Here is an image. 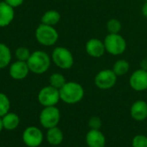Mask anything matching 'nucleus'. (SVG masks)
<instances>
[{
	"label": "nucleus",
	"instance_id": "nucleus-1",
	"mask_svg": "<svg viewBox=\"0 0 147 147\" xmlns=\"http://www.w3.org/2000/svg\"><path fill=\"white\" fill-rule=\"evenodd\" d=\"M60 100L67 104H75L82 101L84 96V90L83 86L77 82H66L65 85L59 89Z\"/></svg>",
	"mask_w": 147,
	"mask_h": 147
},
{
	"label": "nucleus",
	"instance_id": "nucleus-2",
	"mask_svg": "<svg viewBox=\"0 0 147 147\" xmlns=\"http://www.w3.org/2000/svg\"><path fill=\"white\" fill-rule=\"evenodd\" d=\"M29 71L34 74H43L51 65V58L44 51L37 50L31 53L27 61Z\"/></svg>",
	"mask_w": 147,
	"mask_h": 147
},
{
	"label": "nucleus",
	"instance_id": "nucleus-3",
	"mask_svg": "<svg viewBox=\"0 0 147 147\" xmlns=\"http://www.w3.org/2000/svg\"><path fill=\"white\" fill-rule=\"evenodd\" d=\"M35 38L40 45L51 47L57 43L59 33L54 27L40 23L35 30Z\"/></svg>",
	"mask_w": 147,
	"mask_h": 147
},
{
	"label": "nucleus",
	"instance_id": "nucleus-4",
	"mask_svg": "<svg viewBox=\"0 0 147 147\" xmlns=\"http://www.w3.org/2000/svg\"><path fill=\"white\" fill-rule=\"evenodd\" d=\"M51 59L56 66L63 70L71 69L74 64V58L71 52L65 47H55L52 52Z\"/></svg>",
	"mask_w": 147,
	"mask_h": 147
},
{
	"label": "nucleus",
	"instance_id": "nucleus-5",
	"mask_svg": "<svg viewBox=\"0 0 147 147\" xmlns=\"http://www.w3.org/2000/svg\"><path fill=\"white\" fill-rule=\"evenodd\" d=\"M103 42L106 52L111 55H121L127 49V41L120 34H109Z\"/></svg>",
	"mask_w": 147,
	"mask_h": 147
},
{
	"label": "nucleus",
	"instance_id": "nucleus-6",
	"mask_svg": "<svg viewBox=\"0 0 147 147\" xmlns=\"http://www.w3.org/2000/svg\"><path fill=\"white\" fill-rule=\"evenodd\" d=\"M39 119L40 125L46 129L57 127L60 121V111L55 106L44 107L40 111Z\"/></svg>",
	"mask_w": 147,
	"mask_h": 147
},
{
	"label": "nucleus",
	"instance_id": "nucleus-7",
	"mask_svg": "<svg viewBox=\"0 0 147 147\" xmlns=\"http://www.w3.org/2000/svg\"><path fill=\"white\" fill-rule=\"evenodd\" d=\"M38 102L43 107L55 106L60 100L59 90L48 85L43 87L38 93Z\"/></svg>",
	"mask_w": 147,
	"mask_h": 147
},
{
	"label": "nucleus",
	"instance_id": "nucleus-8",
	"mask_svg": "<svg viewBox=\"0 0 147 147\" xmlns=\"http://www.w3.org/2000/svg\"><path fill=\"white\" fill-rule=\"evenodd\" d=\"M117 81V76L110 69L100 71L95 77V84L100 90H109L113 88Z\"/></svg>",
	"mask_w": 147,
	"mask_h": 147
},
{
	"label": "nucleus",
	"instance_id": "nucleus-9",
	"mask_svg": "<svg viewBox=\"0 0 147 147\" xmlns=\"http://www.w3.org/2000/svg\"><path fill=\"white\" fill-rule=\"evenodd\" d=\"M42 131L34 126L27 127L22 133V141L28 147H39L43 142Z\"/></svg>",
	"mask_w": 147,
	"mask_h": 147
},
{
	"label": "nucleus",
	"instance_id": "nucleus-10",
	"mask_svg": "<svg viewBox=\"0 0 147 147\" xmlns=\"http://www.w3.org/2000/svg\"><path fill=\"white\" fill-rule=\"evenodd\" d=\"M129 84L135 91H144L147 90V71L138 69L132 73L129 78Z\"/></svg>",
	"mask_w": 147,
	"mask_h": 147
},
{
	"label": "nucleus",
	"instance_id": "nucleus-11",
	"mask_svg": "<svg viewBox=\"0 0 147 147\" xmlns=\"http://www.w3.org/2000/svg\"><path fill=\"white\" fill-rule=\"evenodd\" d=\"M29 72L28 65L25 61L16 60L11 63L9 68V74L10 78L15 80H22L26 78Z\"/></svg>",
	"mask_w": 147,
	"mask_h": 147
},
{
	"label": "nucleus",
	"instance_id": "nucleus-12",
	"mask_svg": "<svg viewBox=\"0 0 147 147\" xmlns=\"http://www.w3.org/2000/svg\"><path fill=\"white\" fill-rule=\"evenodd\" d=\"M85 51L92 58H101L106 52L104 42L97 38H91L85 44Z\"/></svg>",
	"mask_w": 147,
	"mask_h": 147
},
{
	"label": "nucleus",
	"instance_id": "nucleus-13",
	"mask_svg": "<svg viewBox=\"0 0 147 147\" xmlns=\"http://www.w3.org/2000/svg\"><path fill=\"white\" fill-rule=\"evenodd\" d=\"M85 142L89 147H105L106 138L101 130L90 129L85 136Z\"/></svg>",
	"mask_w": 147,
	"mask_h": 147
},
{
	"label": "nucleus",
	"instance_id": "nucleus-14",
	"mask_svg": "<svg viewBox=\"0 0 147 147\" xmlns=\"http://www.w3.org/2000/svg\"><path fill=\"white\" fill-rule=\"evenodd\" d=\"M130 115L136 121H143L147 118V102L143 100H138L133 103Z\"/></svg>",
	"mask_w": 147,
	"mask_h": 147
},
{
	"label": "nucleus",
	"instance_id": "nucleus-15",
	"mask_svg": "<svg viewBox=\"0 0 147 147\" xmlns=\"http://www.w3.org/2000/svg\"><path fill=\"white\" fill-rule=\"evenodd\" d=\"M14 8L7 4L4 1L0 2V28L9 26L14 20Z\"/></svg>",
	"mask_w": 147,
	"mask_h": 147
},
{
	"label": "nucleus",
	"instance_id": "nucleus-16",
	"mask_svg": "<svg viewBox=\"0 0 147 147\" xmlns=\"http://www.w3.org/2000/svg\"><path fill=\"white\" fill-rule=\"evenodd\" d=\"M3 129L8 131L15 130L20 125V117L13 112H9L2 117Z\"/></svg>",
	"mask_w": 147,
	"mask_h": 147
},
{
	"label": "nucleus",
	"instance_id": "nucleus-17",
	"mask_svg": "<svg viewBox=\"0 0 147 147\" xmlns=\"http://www.w3.org/2000/svg\"><path fill=\"white\" fill-rule=\"evenodd\" d=\"M64 134L60 128L54 127L47 129V140L52 146H59L63 142Z\"/></svg>",
	"mask_w": 147,
	"mask_h": 147
},
{
	"label": "nucleus",
	"instance_id": "nucleus-18",
	"mask_svg": "<svg viewBox=\"0 0 147 147\" xmlns=\"http://www.w3.org/2000/svg\"><path fill=\"white\" fill-rule=\"evenodd\" d=\"M60 19H61V16L59 11L54 9H50L46 11L41 16V23L54 27L56 24L59 22Z\"/></svg>",
	"mask_w": 147,
	"mask_h": 147
},
{
	"label": "nucleus",
	"instance_id": "nucleus-19",
	"mask_svg": "<svg viewBox=\"0 0 147 147\" xmlns=\"http://www.w3.org/2000/svg\"><path fill=\"white\" fill-rule=\"evenodd\" d=\"M11 51L8 46L0 42V70L6 68L11 62Z\"/></svg>",
	"mask_w": 147,
	"mask_h": 147
},
{
	"label": "nucleus",
	"instance_id": "nucleus-20",
	"mask_svg": "<svg viewBox=\"0 0 147 147\" xmlns=\"http://www.w3.org/2000/svg\"><path fill=\"white\" fill-rule=\"evenodd\" d=\"M130 69V65L126 59H119L113 65V71L116 74L117 77L124 76L128 72Z\"/></svg>",
	"mask_w": 147,
	"mask_h": 147
},
{
	"label": "nucleus",
	"instance_id": "nucleus-21",
	"mask_svg": "<svg viewBox=\"0 0 147 147\" xmlns=\"http://www.w3.org/2000/svg\"><path fill=\"white\" fill-rule=\"evenodd\" d=\"M66 83V80H65V78L64 77L63 74L61 73H59V72H55V73H53L50 78H49V84L51 86L59 90L61 89L65 84Z\"/></svg>",
	"mask_w": 147,
	"mask_h": 147
},
{
	"label": "nucleus",
	"instance_id": "nucleus-22",
	"mask_svg": "<svg viewBox=\"0 0 147 147\" xmlns=\"http://www.w3.org/2000/svg\"><path fill=\"white\" fill-rule=\"evenodd\" d=\"M10 102L9 97L4 94L0 92V117L2 118L7 113L9 112Z\"/></svg>",
	"mask_w": 147,
	"mask_h": 147
},
{
	"label": "nucleus",
	"instance_id": "nucleus-23",
	"mask_svg": "<svg viewBox=\"0 0 147 147\" xmlns=\"http://www.w3.org/2000/svg\"><path fill=\"white\" fill-rule=\"evenodd\" d=\"M106 27L109 34H119L121 29V23L118 19L111 18L108 21Z\"/></svg>",
	"mask_w": 147,
	"mask_h": 147
},
{
	"label": "nucleus",
	"instance_id": "nucleus-24",
	"mask_svg": "<svg viewBox=\"0 0 147 147\" xmlns=\"http://www.w3.org/2000/svg\"><path fill=\"white\" fill-rule=\"evenodd\" d=\"M30 54H31V53H30L29 49L25 47H19L16 48V50L15 52V56H16V59L20 60V61L27 62L30 57Z\"/></svg>",
	"mask_w": 147,
	"mask_h": 147
},
{
	"label": "nucleus",
	"instance_id": "nucleus-25",
	"mask_svg": "<svg viewBox=\"0 0 147 147\" xmlns=\"http://www.w3.org/2000/svg\"><path fill=\"white\" fill-rule=\"evenodd\" d=\"M133 147H147V136L144 134H137L132 141Z\"/></svg>",
	"mask_w": 147,
	"mask_h": 147
},
{
	"label": "nucleus",
	"instance_id": "nucleus-26",
	"mask_svg": "<svg viewBox=\"0 0 147 147\" xmlns=\"http://www.w3.org/2000/svg\"><path fill=\"white\" fill-rule=\"evenodd\" d=\"M102 120L97 116H93L89 121V127L90 129L100 130V128L102 127Z\"/></svg>",
	"mask_w": 147,
	"mask_h": 147
},
{
	"label": "nucleus",
	"instance_id": "nucleus-27",
	"mask_svg": "<svg viewBox=\"0 0 147 147\" xmlns=\"http://www.w3.org/2000/svg\"><path fill=\"white\" fill-rule=\"evenodd\" d=\"M3 1L14 9L21 6L24 2V0H3Z\"/></svg>",
	"mask_w": 147,
	"mask_h": 147
},
{
	"label": "nucleus",
	"instance_id": "nucleus-28",
	"mask_svg": "<svg viewBox=\"0 0 147 147\" xmlns=\"http://www.w3.org/2000/svg\"><path fill=\"white\" fill-rule=\"evenodd\" d=\"M140 69H143L145 71H147V58L143 59L140 61Z\"/></svg>",
	"mask_w": 147,
	"mask_h": 147
},
{
	"label": "nucleus",
	"instance_id": "nucleus-29",
	"mask_svg": "<svg viewBox=\"0 0 147 147\" xmlns=\"http://www.w3.org/2000/svg\"><path fill=\"white\" fill-rule=\"evenodd\" d=\"M141 11H142V14L145 17L147 18V2H146L143 6H142V9H141Z\"/></svg>",
	"mask_w": 147,
	"mask_h": 147
},
{
	"label": "nucleus",
	"instance_id": "nucleus-30",
	"mask_svg": "<svg viewBox=\"0 0 147 147\" xmlns=\"http://www.w3.org/2000/svg\"><path fill=\"white\" fill-rule=\"evenodd\" d=\"M3 129V121H2V118L0 117V133L2 132V130Z\"/></svg>",
	"mask_w": 147,
	"mask_h": 147
},
{
	"label": "nucleus",
	"instance_id": "nucleus-31",
	"mask_svg": "<svg viewBox=\"0 0 147 147\" xmlns=\"http://www.w3.org/2000/svg\"><path fill=\"white\" fill-rule=\"evenodd\" d=\"M146 2H147V0H146Z\"/></svg>",
	"mask_w": 147,
	"mask_h": 147
},
{
	"label": "nucleus",
	"instance_id": "nucleus-32",
	"mask_svg": "<svg viewBox=\"0 0 147 147\" xmlns=\"http://www.w3.org/2000/svg\"><path fill=\"white\" fill-rule=\"evenodd\" d=\"M0 2H1V1H0Z\"/></svg>",
	"mask_w": 147,
	"mask_h": 147
}]
</instances>
